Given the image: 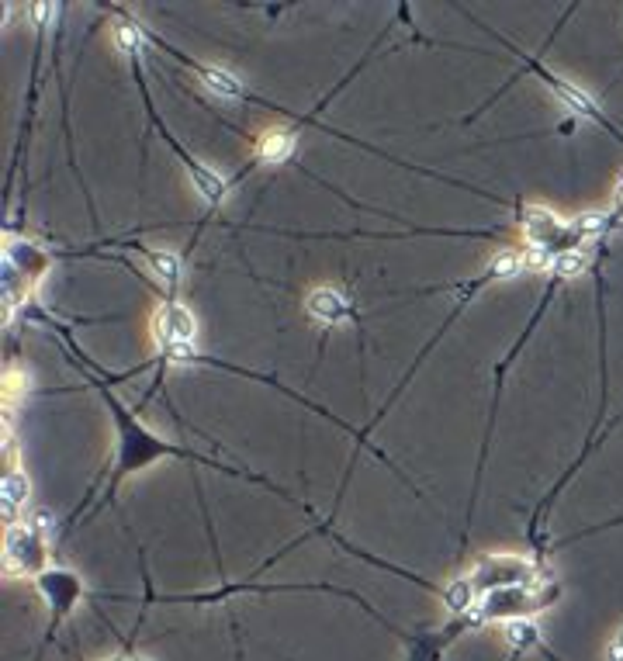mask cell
Wrapping results in <instances>:
<instances>
[{
    "mask_svg": "<svg viewBox=\"0 0 623 661\" xmlns=\"http://www.w3.org/2000/svg\"><path fill=\"white\" fill-rule=\"evenodd\" d=\"M502 637H506L509 648H513L516 655L540 648V627H537L534 620H509V623H502Z\"/></svg>",
    "mask_w": 623,
    "mask_h": 661,
    "instance_id": "e0dca14e",
    "label": "cell"
},
{
    "mask_svg": "<svg viewBox=\"0 0 623 661\" xmlns=\"http://www.w3.org/2000/svg\"><path fill=\"white\" fill-rule=\"evenodd\" d=\"M28 499H32V482H28V475L21 468H11L4 475V482H0V509H4L7 527L21 523L18 513L28 506Z\"/></svg>",
    "mask_w": 623,
    "mask_h": 661,
    "instance_id": "30bf717a",
    "label": "cell"
},
{
    "mask_svg": "<svg viewBox=\"0 0 623 661\" xmlns=\"http://www.w3.org/2000/svg\"><path fill=\"white\" fill-rule=\"evenodd\" d=\"M440 596H444V606L450 610V617H471L475 613V606H478V592L471 589V582L468 578H454L450 585H444L440 589Z\"/></svg>",
    "mask_w": 623,
    "mask_h": 661,
    "instance_id": "2e32d148",
    "label": "cell"
},
{
    "mask_svg": "<svg viewBox=\"0 0 623 661\" xmlns=\"http://www.w3.org/2000/svg\"><path fill=\"white\" fill-rule=\"evenodd\" d=\"M613 212L623 215V180L617 184V191H613Z\"/></svg>",
    "mask_w": 623,
    "mask_h": 661,
    "instance_id": "44dd1931",
    "label": "cell"
},
{
    "mask_svg": "<svg viewBox=\"0 0 623 661\" xmlns=\"http://www.w3.org/2000/svg\"><path fill=\"white\" fill-rule=\"evenodd\" d=\"M606 655H610V661H623V627L617 630V637L610 641V651H606Z\"/></svg>",
    "mask_w": 623,
    "mask_h": 661,
    "instance_id": "ffe728a7",
    "label": "cell"
},
{
    "mask_svg": "<svg viewBox=\"0 0 623 661\" xmlns=\"http://www.w3.org/2000/svg\"><path fill=\"white\" fill-rule=\"evenodd\" d=\"M194 336H198V319H194V312L187 309L184 302L170 298V302H163L160 309H156V315H153V340H156V347H160V350L187 347V343L194 347Z\"/></svg>",
    "mask_w": 623,
    "mask_h": 661,
    "instance_id": "ba28073f",
    "label": "cell"
},
{
    "mask_svg": "<svg viewBox=\"0 0 623 661\" xmlns=\"http://www.w3.org/2000/svg\"><path fill=\"white\" fill-rule=\"evenodd\" d=\"M295 132L291 129H270L260 135L257 142V160L260 163H288L291 153H295Z\"/></svg>",
    "mask_w": 623,
    "mask_h": 661,
    "instance_id": "9a60e30c",
    "label": "cell"
},
{
    "mask_svg": "<svg viewBox=\"0 0 623 661\" xmlns=\"http://www.w3.org/2000/svg\"><path fill=\"white\" fill-rule=\"evenodd\" d=\"M191 66H194V73L201 77V84H205L208 94L222 97V101H243L246 97V87L239 84L229 70H219V66H201V63H191Z\"/></svg>",
    "mask_w": 623,
    "mask_h": 661,
    "instance_id": "5bb4252c",
    "label": "cell"
},
{
    "mask_svg": "<svg viewBox=\"0 0 623 661\" xmlns=\"http://www.w3.org/2000/svg\"><path fill=\"white\" fill-rule=\"evenodd\" d=\"M513 52H516V56H520L523 70H527V73H534V77L540 80V84H544L547 90H551V94L558 97V101L565 104V108H572L575 115H582V118H592V122H603V125H610V122H606L603 115H599L596 101H592V97L585 94L582 87L568 84L565 77H558V73H551V70H547L544 63H540V59H530L527 52H520V49H513Z\"/></svg>",
    "mask_w": 623,
    "mask_h": 661,
    "instance_id": "52a82bcc",
    "label": "cell"
},
{
    "mask_svg": "<svg viewBox=\"0 0 623 661\" xmlns=\"http://www.w3.org/2000/svg\"><path fill=\"white\" fill-rule=\"evenodd\" d=\"M4 257L11 260V264L18 267L21 274H25L28 284H35L45 274V270H49V253H42L35 243H7Z\"/></svg>",
    "mask_w": 623,
    "mask_h": 661,
    "instance_id": "4fadbf2b",
    "label": "cell"
},
{
    "mask_svg": "<svg viewBox=\"0 0 623 661\" xmlns=\"http://www.w3.org/2000/svg\"><path fill=\"white\" fill-rule=\"evenodd\" d=\"M558 599L554 578H544L537 585H513V589H495L478 599L475 617L478 623H509V620H534Z\"/></svg>",
    "mask_w": 623,
    "mask_h": 661,
    "instance_id": "7a4b0ae2",
    "label": "cell"
},
{
    "mask_svg": "<svg viewBox=\"0 0 623 661\" xmlns=\"http://www.w3.org/2000/svg\"><path fill=\"white\" fill-rule=\"evenodd\" d=\"M132 250H139L142 257L149 260V267H153V274L160 277L163 284H167L170 298H177L180 274H184V260H180V253H174V250H146V246H132Z\"/></svg>",
    "mask_w": 623,
    "mask_h": 661,
    "instance_id": "7c38bea8",
    "label": "cell"
},
{
    "mask_svg": "<svg viewBox=\"0 0 623 661\" xmlns=\"http://www.w3.org/2000/svg\"><path fill=\"white\" fill-rule=\"evenodd\" d=\"M49 561V540L32 523H11L4 533V572L11 578L18 575H42Z\"/></svg>",
    "mask_w": 623,
    "mask_h": 661,
    "instance_id": "8992f818",
    "label": "cell"
},
{
    "mask_svg": "<svg viewBox=\"0 0 623 661\" xmlns=\"http://www.w3.org/2000/svg\"><path fill=\"white\" fill-rule=\"evenodd\" d=\"M115 42L122 52H129V56L135 59L142 52V42H146V32H142L139 25H132V21H122V25L115 28Z\"/></svg>",
    "mask_w": 623,
    "mask_h": 661,
    "instance_id": "d6986e66",
    "label": "cell"
},
{
    "mask_svg": "<svg viewBox=\"0 0 623 661\" xmlns=\"http://www.w3.org/2000/svg\"><path fill=\"white\" fill-rule=\"evenodd\" d=\"M309 312L322 326H336V322H343L350 315V302L347 295H340L333 288H315L309 295Z\"/></svg>",
    "mask_w": 623,
    "mask_h": 661,
    "instance_id": "8fae6325",
    "label": "cell"
},
{
    "mask_svg": "<svg viewBox=\"0 0 623 661\" xmlns=\"http://www.w3.org/2000/svg\"><path fill=\"white\" fill-rule=\"evenodd\" d=\"M585 267H589L585 253H582V250H575V253H565V257L554 260L547 274H551L554 281H572V277H582V274H585Z\"/></svg>",
    "mask_w": 623,
    "mask_h": 661,
    "instance_id": "ac0fdd59",
    "label": "cell"
},
{
    "mask_svg": "<svg viewBox=\"0 0 623 661\" xmlns=\"http://www.w3.org/2000/svg\"><path fill=\"white\" fill-rule=\"evenodd\" d=\"M551 578L544 568H537L534 561L520 558V554H489L471 568L468 582L478 592V599L489 596L495 589H513V585H537Z\"/></svg>",
    "mask_w": 623,
    "mask_h": 661,
    "instance_id": "3957f363",
    "label": "cell"
},
{
    "mask_svg": "<svg viewBox=\"0 0 623 661\" xmlns=\"http://www.w3.org/2000/svg\"><path fill=\"white\" fill-rule=\"evenodd\" d=\"M32 582H35V589H39V596L45 599V606H49V630H45V644H49L52 637H56L59 623L87 599L84 578L77 572H70V568H45Z\"/></svg>",
    "mask_w": 623,
    "mask_h": 661,
    "instance_id": "277c9868",
    "label": "cell"
},
{
    "mask_svg": "<svg viewBox=\"0 0 623 661\" xmlns=\"http://www.w3.org/2000/svg\"><path fill=\"white\" fill-rule=\"evenodd\" d=\"M135 80H139V90H142V97H146V108H149V118L156 122V129H160V135H163V142H167L170 149L177 153V160L184 163V170H187V177L194 180V191L201 194V198L208 201V205H222L225 198H229V180H225L222 174H215L212 167H205V163L198 160V156H191L187 153L184 146L174 139V132L167 129V125L156 118V111H153V101H149V90H146V84H142V70H139V63H135Z\"/></svg>",
    "mask_w": 623,
    "mask_h": 661,
    "instance_id": "5b68a950",
    "label": "cell"
},
{
    "mask_svg": "<svg viewBox=\"0 0 623 661\" xmlns=\"http://www.w3.org/2000/svg\"><path fill=\"white\" fill-rule=\"evenodd\" d=\"M471 627H478L475 617H457V620H450L447 627L433 630V634L409 637V655H405V661H440L450 644H454L457 637H461L464 630H471Z\"/></svg>",
    "mask_w": 623,
    "mask_h": 661,
    "instance_id": "9c48e42d",
    "label": "cell"
},
{
    "mask_svg": "<svg viewBox=\"0 0 623 661\" xmlns=\"http://www.w3.org/2000/svg\"><path fill=\"white\" fill-rule=\"evenodd\" d=\"M129 661H153V658H142V655H135V658H129Z\"/></svg>",
    "mask_w": 623,
    "mask_h": 661,
    "instance_id": "7402d4cb",
    "label": "cell"
},
{
    "mask_svg": "<svg viewBox=\"0 0 623 661\" xmlns=\"http://www.w3.org/2000/svg\"><path fill=\"white\" fill-rule=\"evenodd\" d=\"M104 661H129V658H118V655H115V658H104Z\"/></svg>",
    "mask_w": 623,
    "mask_h": 661,
    "instance_id": "603a6c76",
    "label": "cell"
},
{
    "mask_svg": "<svg viewBox=\"0 0 623 661\" xmlns=\"http://www.w3.org/2000/svg\"><path fill=\"white\" fill-rule=\"evenodd\" d=\"M97 395L104 398V405H108L111 419H115L118 426V454H115V471H111V482H108V492H104V502L115 499V488L125 482L129 475L135 471L149 468L153 461H163V457H184V461H194V464H205V468H215V471H232L225 468V464L212 461V457H201L194 454V450L187 447H177V443L156 437L153 430H146V426L139 423V416H132V409L122 402L115 392H111L104 381H94ZM232 475H239V471H232Z\"/></svg>",
    "mask_w": 623,
    "mask_h": 661,
    "instance_id": "6da1fadb",
    "label": "cell"
}]
</instances>
